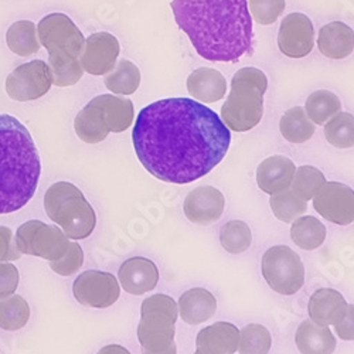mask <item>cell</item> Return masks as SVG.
<instances>
[{"label":"cell","instance_id":"484cf974","mask_svg":"<svg viewBox=\"0 0 354 354\" xmlns=\"http://www.w3.org/2000/svg\"><path fill=\"white\" fill-rule=\"evenodd\" d=\"M6 44L9 50L20 57H28L39 53L41 44L37 37V27L32 20H19L6 32Z\"/></svg>","mask_w":354,"mask_h":354},{"label":"cell","instance_id":"d4e9b609","mask_svg":"<svg viewBox=\"0 0 354 354\" xmlns=\"http://www.w3.org/2000/svg\"><path fill=\"white\" fill-rule=\"evenodd\" d=\"M74 129L77 136L85 143H100L109 135V128L104 113L93 101L88 102L75 116Z\"/></svg>","mask_w":354,"mask_h":354},{"label":"cell","instance_id":"f546056e","mask_svg":"<svg viewBox=\"0 0 354 354\" xmlns=\"http://www.w3.org/2000/svg\"><path fill=\"white\" fill-rule=\"evenodd\" d=\"M30 319V306L20 295L0 299V329L16 332L23 329Z\"/></svg>","mask_w":354,"mask_h":354},{"label":"cell","instance_id":"7a4b0ae2","mask_svg":"<svg viewBox=\"0 0 354 354\" xmlns=\"http://www.w3.org/2000/svg\"><path fill=\"white\" fill-rule=\"evenodd\" d=\"M174 20L207 62L237 63L252 53V17L247 0H171Z\"/></svg>","mask_w":354,"mask_h":354},{"label":"cell","instance_id":"836d02e7","mask_svg":"<svg viewBox=\"0 0 354 354\" xmlns=\"http://www.w3.org/2000/svg\"><path fill=\"white\" fill-rule=\"evenodd\" d=\"M272 346L270 330L262 324L251 323L240 330V354H268Z\"/></svg>","mask_w":354,"mask_h":354},{"label":"cell","instance_id":"f1b7e54d","mask_svg":"<svg viewBox=\"0 0 354 354\" xmlns=\"http://www.w3.org/2000/svg\"><path fill=\"white\" fill-rule=\"evenodd\" d=\"M105 86L118 95H132L140 85V71L129 60H121L104 78Z\"/></svg>","mask_w":354,"mask_h":354},{"label":"cell","instance_id":"74e56055","mask_svg":"<svg viewBox=\"0 0 354 354\" xmlns=\"http://www.w3.org/2000/svg\"><path fill=\"white\" fill-rule=\"evenodd\" d=\"M82 263H84L82 247L71 241L67 254L60 261L50 262V268L60 277H71L80 271Z\"/></svg>","mask_w":354,"mask_h":354},{"label":"cell","instance_id":"ffe728a7","mask_svg":"<svg viewBox=\"0 0 354 354\" xmlns=\"http://www.w3.org/2000/svg\"><path fill=\"white\" fill-rule=\"evenodd\" d=\"M317 47L330 60H343L354 51V30L346 23L332 21L319 30Z\"/></svg>","mask_w":354,"mask_h":354},{"label":"cell","instance_id":"d6a6232c","mask_svg":"<svg viewBox=\"0 0 354 354\" xmlns=\"http://www.w3.org/2000/svg\"><path fill=\"white\" fill-rule=\"evenodd\" d=\"M220 243L230 254H243L252 244V232L244 221L232 220L221 227Z\"/></svg>","mask_w":354,"mask_h":354},{"label":"cell","instance_id":"4dcf8cb0","mask_svg":"<svg viewBox=\"0 0 354 354\" xmlns=\"http://www.w3.org/2000/svg\"><path fill=\"white\" fill-rule=\"evenodd\" d=\"M342 109L340 98L332 91H315L306 100V115L316 125H324L330 116L339 113Z\"/></svg>","mask_w":354,"mask_h":354},{"label":"cell","instance_id":"603a6c76","mask_svg":"<svg viewBox=\"0 0 354 354\" xmlns=\"http://www.w3.org/2000/svg\"><path fill=\"white\" fill-rule=\"evenodd\" d=\"M295 342L301 354H333L336 348V339L330 329L312 320L299 324Z\"/></svg>","mask_w":354,"mask_h":354},{"label":"cell","instance_id":"cb8c5ba5","mask_svg":"<svg viewBox=\"0 0 354 354\" xmlns=\"http://www.w3.org/2000/svg\"><path fill=\"white\" fill-rule=\"evenodd\" d=\"M91 101L101 108L111 132L121 133L133 124L135 111L131 100L116 97L113 94H102Z\"/></svg>","mask_w":354,"mask_h":354},{"label":"cell","instance_id":"2e32d148","mask_svg":"<svg viewBox=\"0 0 354 354\" xmlns=\"http://www.w3.org/2000/svg\"><path fill=\"white\" fill-rule=\"evenodd\" d=\"M118 278L125 292L139 297L156 288L159 283V270L149 258L133 257L121 265Z\"/></svg>","mask_w":354,"mask_h":354},{"label":"cell","instance_id":"52a82bcc","mask_svg":"<svg viewBox=\"0 0 354 354\" xmlns=\"http://www.w3.org/2000/svg\"><path fill=\"white\" fill-rule=\"evenodd\" d=\"M179 308L167 295H152L142 302L138 340L142 354H177L174 343Z\"/></svg>","mask_w":354,"mask_h":354},{"label":"cell","instance_id":"ab89813d","mask_svg":"<svg viewBox=\"0 0 354 354\" xmlns=\"http://www.w3.org/2000/svg\"><path fill=\"white\" fill-rule=\"evenodd\" d=\"M20 255L21 254L16 247L12 230L0 225V261H16Z\"/></svg>","mask_w":354,"mask_h":354},{"label":"cell","instance_id":"7402d4cb","mask_svg":"<svg viewBox=\"0 0 354 354\" xmlns=\"http://www.w3.org/2000/svg\"><path fill=\"white\" fill-rule=\"evenodd\" d=\"M179 313L187 324H200L212 319L217 310L214 295L204 288L186 290L179 299Z\"/></svg>","mask_w":354,"mask_h":354},{"label":"cell","instance_id":"30bf717a","mask_svg":"<svg viewBox=\"0 0 354 354\" xmlns=\"http://www.w3.org/2000/svg\"><path fill=\"white\" fill-rule=\"evenodd\" d=\"M53 85L50 67L43 60H33L15 68L6 78L8 95L19 102L44 97Z\"/></svg>","mask_w":354,"mask_h":354},{"label":"cell","instance_id":"5bb4252c","mask_svg":"<svg viewBox=\"0 0 354 354\" xmlns=\"http://www.w3.org/2000/svg\"><path fill=\"white\" fill-rule=\"evenodd\" d=\"M121 46L118 39L106 32L94 33L85 39L84 51L80 58L84 73L91 75H106L115 68Z\"/></svg>","mask_w":354,"mask_h":354},{"label":"cell","instance_id":"83f0119b","mask_svg":"<svg viewBox=\"0 0 354 354\" xmlns=\"http://www.w3.org/2000/svg\"><path fill=\"white\" fill-rule=\"evenodd\" d=\"M279 129L282 136L290 143H305L315 133V125L302 106L288 109L281 118Z\"/></svg>","mask_w":354,"mask_h":354},{"label":"cell","instance_id":"8fae6325","mask_svg":"<svg viewBox=\"0 0 354 354\" xmlns=\"http://www.w3.org/2000/svg\"><path fill=\"white\" fill-rule=\"evenodd\" d=\"M75 301L88 308L105 309L120 299L121 288L113 274L104 271H85L73 283Z\"/></svg>","mask_w":354,"mask_h":354},{"label":"cell","instance_id":"f35d334b","mask_svg":"<svg viewBox=\"0 0 354 354\" xmlns=\"http://www.w3.org/2000/svg\"><path fill=\"white\" fill-rule=\"evenodd\" d=\"M19 270L12 262H0V299L13 295L19 286Z\"/></svg>","mask_w":354,"mask_h":354},{"label":"cell","instance_id":"b9f144b4","mask_svg":"<svg viewBox=\"0 0 354 354\" xmlns=\"http://www.w3.org/2000/svg\"><path fill=\"white\" fill-rule=\"evenodd\" d=\"M97 354H131V351L121 344H108L104 346Z\"/></svg>","mask_w":354,"mask_h":354},{"label":"cell","instance_id":"60d3db41","mask_svg":"<svg viewBox=\"0 0 354 354\" xmlns=\"http://www.w3.org/2000/svg\"><path fill=\"white\" fill-rule=\"evenodd\" d=\"M335 330L342 340H354V305H347L346 315L337 324H335Z\"/></svg>","mask_w":354,"mask_h":354},{"label":"cell","instance_id":"d590c367","mask_svg":"<svg viewBox=\"0 0 354 354\" xmlns=\"http://www.w3.org/2000/svg\"><path fill=\"white\" fill-rule=\"evenodd\" d=\"M326 183V177L315 166H301L292 180V192L299 198L312 200L319 189Z\"/></svg>","mask_w":354,"mask_h":354},{"label":"cell","instance_id":"6da1fadb","mask_svg":"<svg viewBox=\"0 0 354 354\" xmlns=\"http://www.w3.org/2000/svg\"><path fill=\"white\" fill-rule=\"evenodd\" d=\"M132 139L139 162L153 177L189 185L221 163L231 133L213 109L190 98H167L138 113Z\"/></svg>","mask_w":354,"mask_h":354},{"label":"cell","instance_id":"4316f807","mask_svg":"<svg viewBox=\"0 0 354 354\" xmlns=\"http://www.w3.org/2000/svg\"><path fill=\"white\" fill-rule=\"evenodd\" d=\"M290 239L299 248L312 251L319 248L326 240V227L316 217H299L292 223Z\"/></svg>","mask_w":354,"mask_h":354},{"label":"cell","instance_id":"4fadbf2b","mask_svg":"<svg viewBox=\"0 0 354 354\" xmlns=\"http://www.w3.org/2000/svg\"><path fill=\"white\" fill-rule=\"evenodd\" d=\"M315 28L312 20L304 13H290L283 17L279 33L278 47L289 58H304L313 50Z\"/></svg>","mask_w":354,"mask_h":354},{"label":"cell","instance_id":"9a60e30c","mask_svg":"<svg viewBox=\"0 0 354 354\" xmlns=\"http://www.w3.org/2000/svg\"><path fill=\"white\" fill-rule=\"evenodd\" d=\"M225 198L213 186H200L190 192L185 200L183 210L189 221L198 225H210L218 221L224 213Z\"/></svg>","mask_w":354,"mask_h":354},{"label":"cell","instance_id":"44dd1931","mask_svg":"<svg viewBox=\"0 0 354 354\" xmlns=\"http://www.w3.org/2000/svg\"><path fill=\"white\" fill-rule=\"evenodd\" d=\"M187 91L204 104H214L224 98L227 81L224 75L213 68H197L187 78Z\"/></svg>","mask_w":354,"mask_h":354},{"label":"cell","instance_id":"7c38bea8","mask_svg":"<svg viewBox=\"0 0 354 354\" xmlns=\"http://www.w3.org/2000/svg\"><path fill=\"white\" fill-rule=\"evenodd\" d=\"M313 209L336 225L354 223V190L339 182H326L313 197Z\"/></svg>","mask_w":354,"mask_h":354},{"label":"cell","instance_id":"1f68e13d","mask_svg":"<svg viewBox=\"0 0 354 354\" xmlns=\"http://www.w3.org/2000/svg\"><path fill=\"white\" fill-rule=\"evenodd\" d=\"M326 140L337 149H348L354 146V115L348 112L336 113L324 125Z\"/></svg>","mask_w":354,"mask_h":354},{"label":"cell","instance_id":"8d00e7d4","mask_svg":"<svg viewBox=\"0 0 354 354\" xmlns=\"http://www.w3.org/2000/svg\"><path fill=\"white\" fill-rule=\"evenodd\" d=\"M250 10L257 23L274 24L285 10V0H250Z\"/></svg>","mask_w":354,"mask_h":354},{"label":"cell","instance_id":"277c9868","mask_svg":"<svg viewBox=\"0 0 354 354\" xmlns=\"http://www.w3.org/2000/svg\"><path fill=\"white\" fill-rule=\"evenodd\" d=\"M40 44L48 51V67L53 85L71 86L84 75L80 58L85 37L78 26L64 13H50L37 24Z\"/></svg>","mask_w":354,"mask_h":354},{"label":"cell","instance_id":"d6986e66","mask_svg":"<svg viewBox=\"0 0 354 354\" xmlns=\"http://www.w3.org/2000/svg\"><path fill=\"white\" fill-rule=\"evenodd\" d=\"M347 302L343 295L332 288L317 289L309 299L308 312L312 322L320 326L337 324L346 315Z\"/></svg>","mask_w":354,"mask_h":354},{"label":"cell","instance_id":"ba28073f","mask_svg":"<svg viewBox=\"0 0 354 354\" xmlns=\"http://www.w3.org/2000/svg\"><path fill=\"white\" fill-rule=\"evenodd\" d=\"M261 268L270 288L283 297L295 295L305 285V265L301 257L286 245H275L265 251Z\"/></svg>","mask_w":354,"mask_h":354},{"label":"cell","instance_id":"e0dca14e","mask_svg":"<svg viewBox=\"0 0 354 354\" xmlns=\"http://www.w3.org/2000/svg\"><path fill=\"white\" fill-rule=\"evenodd\" d=\"M295 171L297 167L290 159L282 155L267 158L257 169V185L263 193L278 194L292 186Z\"/></svg>","mask_w":354,"mask_h":354},{"label":"cell","instance_id":"ac0fdd59","mask_svg":"<svg viewBox=\"0 0 354 354\" xmlns=\"http://www.w3.org/2000/svg\"><path fill=\"white\" fill-rule=\"evenodd\" d=\"M240 332L228 322H217L198 332L196 347L200 354H234L239 350Z\"/></svg>","mask_w":354,"mask_h":354},{"label":"cell","instance_id":"8992f818","mask_svg":"<svg viewBox=\"0 0 354 354\" xmlns=\"http://www.w3.org/2000/svg\"><path fill=\"white\" fill-rule=\"evenodd\" d=\"M44 210L71 240L88 239L95 230L97 216L93 205L70 182H57L48 187L44 196Z\"/></svg>","mask_w":354,"mask_h":354},{"label":"cell","instance_id":"5b68a950","mask_svg":"<svg viewBox=\"0 0 354 354\" xmlns=\"http://www.w3.org/2000/svg\"><path fill=\"white\" fill-rule=\"evenodd\" d=\"M267 88L268 78L258 68L247 67L234 74L230 94L221 106V120L230 131L248 132L261 122Z\"/></svg>","mask_w":354,"mask_h":354},{"label":"cell","instance_id":"7bdbcfd3","mask_svg":"<svg viewBox=\"0 0 354 354\" xmlns=\"http://www.w3.org/2000/svg\"><path fill=\"white\" fill-rule=\"evenodd\" d=\"M194 354H200V353H198V351H197V350H196V353H194Z\"/></svg>","mask_w":354,"mask_h":354},{"label":"cell","instance_id":"e575fe53","mask_svg":"<svg viewBox=\"0 0 354 354\" xmlns=\"http://www.w3.org/2000/svg\"><path fill=\"white\" fill-rule=\"evenodd\" d=\"M270 204L274 216L282 223H293L308 210L306 201L299 198L290 190L274 194L270 200Z\"/></svg>","mask_w":354,"mask_h":354},{"label":"cell","instance_id":"9c48e42d","mask_svg":"<svg viewBox=\"0 0 354 354\" xmlns=\"http://www.w3.org/2000/svg\"><path fill=\"white\" fill-rule=\"evenodd\" d=\"M15 243L20 254L39 257L48 262L60 261L71 244L60 227L46 224L40 220L23 223L16 231Z\"/></svg>","mask_w":354,"mask_h":354},{"label":"cell","instance_id":"3957f363","mask_svg":"<svg viewBox=\"0 0 354 354\" xmlns=\"http://www.w3.org/2000/svg\"><path fill=\"white\" fill-rule=\"evenodd\" d=\"M41 174L37 146L28 129L0 113V214L19 212L36 194Z\"/></svg>","mask_w":354,"mask_h":354}]
</instances>
